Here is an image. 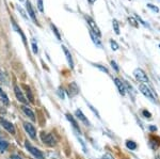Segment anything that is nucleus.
Masks as SVG:
<instances>
[{
    "instance_id": "obj_1",
    "label": "nucleus",
    "mask_w": 160,
    "mask_h": 159,
    "mask_svg": "<svg viewBox=\"0 0 160 159\" xmlns=\"http://www.w3.org/2000/svg\"><path fill=\"white\" fill-rule=\"evenodd\" d=\"M41 139L46 145L48 147H55L57 144V140L56 138L53 137V135L51 134H45V132H42V136H41Z\"/></svg>"
},
{
    "instance_id": "obj_2",
    "label": "nucleus",
    "mask_w": 160,
    "mask_h": 159,
    "mask_svg": "<svg viewBox=\"0 0 160 159\" xmlns=\"http://www.w3.org/2000/svg\"><path fill=\"white\" fill-rule=\"evenodd\" d=\"M133 75H135L137 80L140 81V82H142V83H148L149 82V79H148V75H146V74L144 73L141 68H136L135 72H133Z\"/></svg>"
},
{
    "instance_id": "obj_3",
    "label": "nucleus",
    "mask_w": 160,
    "mask_h": 159,
    "mask_svg": "<svg viewBox=\"0 0 160 159\" xmlns=\"http://www.w3.org/2000/svg\"><path fill=\"white\" fill-rule=\"evenodd\" d=\"M139 89H140L141 93L143 94V95L145 96V97H148V98L149 99V101H152L153 102H156V98H155V96H154L153 92L151 91V89L148 88V86H145V84L141 83L140 86H139Z\"/></svg>"
},
{
    "instance_id": "obj_4",
    "label": "nucleus",
    "mask_w": 160,
    "mask_h": 159,
    "mask_svg": "<svg viewBox=\"0 0 160 159\" xmlns=\"http://www.w3.org/2000/svg\"><path fill=\"white\" fill-rule=\"evenodd\" d=\"M25 145H26V148H27L29 152L32 154L33 156H34L37 159H44V155H43V153L41 152L38 148L37 147H32V145L30 144L28 141H26V143H25Z\"/></svg>"
},
{
    "instance_id": "obj_5",
    "label": "nucleus",
    "mask_w": 160,
    "mask_h": 159,
    "mask_svg": "<svg viewBox=\"0 0 160 159\" xmlns=\"http://www.w3.org/2000/svg\"><path fill=\"white\" fill-rule=\"evenodd\" d=\"M24 128L26 132H28V135H29L33 140L37 139V130H35L34 126H33L31 123H24Z\"/></svg>"
},
{
    "instance_id": "obj_6",
    "label": "nucleus",
    "mask_w": 160,
    "mask_h": 159,
    "mask_svg": "<svg viewBox=\"0 0 160 159\" xmlns=\"http://www.w3.org/2000/svg\"><path fill=\"white\" fill-rule=\"evenodd\" d=\"M0 124L2 125V127H3L8 132H10V134H12V135H15V127L12 123L8 122L3 119H0Z\"/></svg>"
},
{
    "instance_id": "obj_7",
    "label": "nucleus",
    "mask_w": 160,
    "mask_h": 159,
    "mask_svg": "<svg viewBox=\"0 0 160 159\" xmlns=\"http://www.w3.org/2000/svg\"><path fill=\"white\" fill-rule=\"evenodd\" d=\"M14 93H15V96H16V98L18 99V102H22V104H28V99H26V97L24 96V94H22V90L19 89L18 86H14Z\"/></svg>"
},
{
    "instance_id": "obj_8",
    "label": "nucleus",
    "mask_w": 160,
    "mask_h": 159,
    "mask_svg": "<svg viewBox=\"0 0 160 159\" xmlns=\"http://www.w3.org/2000/svg\"><path fill=\"white\" fill-rule=\"evenodd\" d=\"M86 19H87V22H88V24L90 25V27H91V31L92 32H94L95 34L97 35V37H100V31H99V29H98V27H97L96 26V22H94V20H93L91 17L90 16H86Z\"/></svg>"
},
{
    "instance_id": "obj_9",
    "label": "nucleus",
    "mask_w": 160,
    "mask_h": 159,
    "mask_svg": "<svg viewBox=\"0 0 160 159\" xmlns=\"http://www.w3.org/2000/svg\"><path fill=\"white\" fill-rule=\"evenodd\" d=\"M22 112H24V113L27 115V117H29V119L31 120V121H33V122L35 121L34 113H33V111L29 108V107H27V106H25V105H22Z\"/></svg>"
},
{
    "instance_id": "obj_10",
    "label": "nucleus",
    "mask_w": 160,
    "mask_h": 159,
    "mask_svg": "<svg viewBox=\"0 0 160 159\" xmlns=\"http://www.w3.org/2000/svg\"><path fill=\"white\" fill-rule=\"evenodd\" d=\"M62 49H63L64 53H65L66 60H68V64H69V66H71V68H73V67H74V62H73V58H72L71 52H69V51L68 50V48H66L65 46H62Z\"/></svg>"
},
{
    "instance_id": "obj_11",
    "label": "nucleus",
    "mask_w": 160,
    "mask_h": 159,
    "mask_svg": "<svg viewBox=\"0 0 160 159\" xmlns=\"http://www.w3.org/2000/svg\"><path fill=\"white\" fill-rule=\"evenodd\" d=\"M114 82H115V86L118 87V92H120V93L122 94V95H125L126 89H125V86H124V83L118 78H114Z\"/></svg>"
},
{
    "instance_id": "obj_12",
    "label": "nucleus",
    "mask_w": 160,
    "mask_h": 159,
    "mask_svg": "<svg viewBox=\"0 0 160 159\" xmlns=\"http://www.w3.org/2000/svg\"><path fill=\"white\" fill-rule=\"evenodd\" d=\"M76 117H78V119L81 121L82 123H84V124L87 125V126H90V122H89V120L87 119L86 117H84V114L82 113V111L81 110H76Z\"/></svg>"
},
{
    "instance_id": "obj_13",
    "label": "nucleus",
    "mask_w": 160,
    "mask_h": 159,
    "mask_svg": "<svg viewBox=\"0 0 160 159\" xmlns=\"http://www.w3.org/2000/svg\"><path fill=\"white\" fill-rule=\"evenodd\" d=\"M27 10H28V14L30 15V17L32 18L33 22H34V24H38V19H37V17H35L34 11H33L32 6H31V3L29 1H27Z\"/></svg>"
},
{
    "instance_id": "obj_14",
    "label": "nucleus",
    "mask_w": 160,
    "mask_h": 159,
    "mask_svg": "<svg viewBox=\"0 0 160 159\" xmlns=\"http://www.w3.org/2000/svg\"><path fill=\"white\" fill-rule=\"evenodd\" d=\"M9 147V142L6 140H3L0 136V153H3L7 151V148Z\"/></svg>"
},
{
    "instance_id": "obj_15",
    "label": "nucleus",
    "mask_w": 160,
    "mask_h": 159,
    "mask_svg": "<svg viewBox=\"0 0 160 159\" xmlns=\"http://www.w3.org/2000/svg\"><path fill=\"white\" fill-rule=\"evenodd\" d=\"M22 87H24L25 90H26V95H27V98L29 99V102H34V97H33V94H32V92H31L30 88L27 86H22Z\"/></svg>"
},
{
    "instance_id": "obj_16",
    "label": "nucleus",
    "mask_w": 160,
    "mask_h": 159,
    "mask_svg": "<svg viewBox=\"0 0 160 159\" xmlns=\"http://www.w3.org/2000/svg\"><path fill=\"white\" fill-rule=\"evenodd\" d=\"M90 35H91V37H92L93 42H94V44H96V46H98V47L102 48V43H100L98 37H97V35L95 34L94 32H92V31H90Z\"/></svg>"
},
{
    "instance_id": "obj_17",
    "label": "nucleus",
    "mask_w": 160,
    "mask_h": 159,
    "mask_svg": "<svg viewBox=\"0 0 160 159\" xmlns=\"http://www.w3.org/2000/svg\"><path fill=\"white\" fill-rule=\"evenodd\" d=\"M66 117H68V121L71 122L72 124H73V127H74V128H76V129L80 132V128H79V126H78V124H77V122L75 121V119L73 117V115H71L69 113H68V114H66Z\"/></svg>"
},
{
    "instance_id": "obj_18",
    "label": "nucleus",
    "mask_w": 160,
    "mask_h": 159,
    "mask_svg": "<svg viewBox=\"0 0 160 159\" xmlns=\"http://www.w3.org/2000/svg\"><path fill=\"white\" fill-rule=\"evenodd\" d=\"M71 92H73V93L71 94L72 96L73 95H76L77 93H78V88H77V84L73 82V83H71V86H69V93Z\"/></svg>"
},
{
    "instance_id": "obj_19",
    "label": "nucleus",
    "mask_w": 160,
    "mask_h": 159,
    "mask_svg": "<svg viewBox=\"0 0 160 159\" xmlns=\"http://www.w3.org/2000/svg\"><path fill=\"white\" fill-rule=\"evenodd\" d=\"M126 147L129 148V150L133 151V150H136V148H137V144L133 142V141H127V142H126Z\"/></svg>"
},
{
    "instance_id": "obj_20",
    "label": "nucleus",
    "mask_w": 160,
    "mask_h": 159,
    "mask_svg": "<svg viewBox=\"0 0 160 159\" xmlns=\"http://www.w3.org/2000/svg\"><path fill=\"white\" fill-rule=\"evenodd\" d=\"M0 97H1V101L3 102L4 105H9V98H8V96L6 95V93H3V92H1L0 93Z\"/></svg>"
},
{
    "instance_id": "obj_21",
    "label": "nucleus",
    "mask_w": 160,
    "mask_h": 159,
    "mask_svg": "<svg viewBox=\"0 0 160 159\" xmlns=\"http://www.w3.org/2000/svg\"><path fill=\"white\" fill-rule=\"evenodd\" d=\"M13 27H14L15 29H16V31L18 32L20 35H22V41H24V43H25V44H26V37H25V35L22 34V30H20V28H18V27H17V25L15 24V22H13Z\"/></svg>"
},
{
    "instance_id": "obj_22",
    "label": "nucleus",
    "mask_w": 160,
    "mask_h": 159,
    "mask_svg": "<svg viewBox=\"0 0 160 159\" xmlns=\"http://www.w3.org/2000/svg\"><path fill=\"white\" fill-rule=\"evenodd\" d=\"M50 28H51V29H52V31L55 32V34H56L57 38H58V40L60 41V40H61V37H60V34H59V32H58V30H57V28H56L55 26H53L52 24L50 25Z\"/></svg>"
},
{
    "instance_id": "obj_23",
    "label": "nucleus",
    "mask_w": 160,
    "mask_h": 159,
    "mask_svg": "<svg viewBox=\"0 0 160 159\" xmlns=\"http://www.w3.org/2000/svg\"><path fill=\"white\" fill-rule=\"evenodd\" d=\"M113 28H114V31L117 34H118L120 33V28H118V22L117 20H113Z\"/></svg>"
},
{
    "instance_id": "obj_24",
    "label": "nucleus",
    "mask_w": 160,
    "mask_h": 159,
    "mask_svg": "<svg viewBox=\"0 0 160 159\" xmlns=\"http://www.w3.org/2000/svg\"><path fill=\"white\" fill-rule=\"evenodd\" d=\"M38 7L41 12H44V7H43V0H38Z\"/></svg>"
},
{
    "instance_id": "obj_25",
    "label": "nucleus",
    "mask_w": 160,
    "mask_h": 159,
    "mask_svg": "<svg viewBox=\"0 0 160 159\" xmlns=\"http://www.w3.org/2000/svg\"><path fill=\"white\" fill-rule=\"evenodd\" d=\"M95 66L96 67H98L100 71H102L104 73H106V74H108V70L106 67H104V66H102V65H99V64H95Z\"/></svg>"
},
{
    "instance_id": "obj_26",
    "label": "nucleus",
    "mask_w": 160,
    "mask_h": 159,
    "mask_svg": "<svg viewBox=\"0 0 160 159\" xmlns=\"http://www.w3.org/2000/svg\"><path fill=\"white\" fill-rule=\"evenodd\" d=\"M110 44H111V47H112V49H113V50H117L118 48V45L114 42V41H111Z\"/></svg>"
},
{
    "instance_id": "obj_27",
    "label": "nucleus",
    "mask_w": 160,
    "mask_h": 159,
    "mask_svg": "<svg viewBox=\"0 0 160 159\" xmlns=\"http://www.w3.org/2000/svg\"><path fill=\"white\" fill-rule=\"evenodd\" d=\"M148 7H149V9L153 10V11H155V12H158V11H159L158 7H154L153 4H151V3H148Z\"/></svg>"
},
{
    "instance_id": "obj_28",
    "label": "nucleus",
    "mask_w": 160,
    "mask_h": 159,
    "mask_svg": "<svg viewBox=\"0 0 160 159\" xmlns=\"http://www.w3.org/2000/svg\"><path fill=\"white\" fill-rule=\"evenodd\" d=\"M32 48H33V52H34V53H38V45L35 44L34 42L32 43Z\"/></svg>"
},
{
    "instance_id": "obj_29",
    "label": "nucleus",
    "mask_w": 160,
    "mask_h": 159,
    "mask_svg": "<svg viewBox=\"0 0 160 159\" xmlns=\"http://www.w3.org/2000/svg\"><path fill=\"white\" fill-rule=\"evenodd\" d=\"M111 65H112V67H114V70L118 72V65H117V63L114 62V61H111Z\"/></svg>"
},
{
    "instance_id": "obj_30",
    "label": "nucleus",
    "mask_w": 160,
    "mask_h": 159,
    "mask_svg": "<svg viewBox=\"0 0 160 159\" xmlns=\"http://www.w3.org/2000/svg\"><path fill=\"white\" fill-rule=\"evenodd\" d=\"M18 11L20 12V14L22 15V17H25V18H27V16H26V14H25V12H24V10L22 9V7H18Z\"/></svg>"
},
{
    "instance_id": "obj_31",
    "label": "nucleus",
    "mask_w": 160,
    "mask_h": 159,
    "mask_svg": "<svg viewBox=\"0 0 160 159\" xmlns=\"http://www.w3.org/2000/svg\"><path fill=\"white\" fill-rule=\"evenodd\" d=\"M10 159H22V158L18 155H12L11 157H10Z\"/></svg>"
},
{
    "instance_id": "obj_32",
    "label": "nucleus",
    "mask_w": 160,
    "mask_h": 159,
    "mask_svg": "<svg viewBox=\"0 0 160 159\" xmlns=\"http://www.w3.org/2000/svg\"><path fill=\"white\" fill-rule=\"evenodd\" d=\"M143 114L145 115V117H151V113L146 111V110H144V111H143Z\"/></svg>"
},
{
    "instance_id": "obj_33",
    "label": "nucleus",
    "mask_w": 160,
    "mask_h": 159,
    "mask_svg": "<svg viewBox=\"0 0 160 159\" xmlns=\"http://www.w3.org/2000/svg\"><path fill=\"white\" fill-rule=\"evenodd\" d=\"M129 22H131V24H132V25H135V26H137V24H136V22H135V19H133V18H129Z\"/></svg>"
},
{
    "instance_id": "obj_34",
    "label": "nucleus",
    "mask_w": 160,
    "mask_h": 159,
    "mask_svg": "<svg viewBox=\"0 0 160 159\" xmlns=\"http://www.w3.org/2000/svg\"><path fill=\"white\" fill-rule=\"evenodd\" d=\"M102 159H112V158H111L109 155H106V156H104V158Z\"/></svg>"
},
{
    "instance_id": "obj_35",
    "label": "nucleus",
    "mask_w": 160,
    "mask_h": 159,
    "mask_svg": "<svg viewBox=\"0 0 160 159\" xmlns=\"http://www.w3.org/2000/svg\"><path fill=\"white\" fill-rule=\"evenodd\" d=\"M149 129H151V130H156V127H154V126H151V127H149Z\"/></svg>"
},
{
    "instance_id": "obj_36",
    "label": "nucleus",
    "mask_w": 160,
    "mask_h": 159,
    "mask_svg": "<svg viewBox=\"0 0 160 159\" xmlns=\"http://www.w3.org/2000/svg\"><path fill=\"white\" fill-rule=\"evenodd\" d=\"M89 1L91 2V3H93V2H95V1H96V0H89Z\"/></svg>"
},
{
    "instance_id": "obj_37",
    "label": "nucleus",
    "mask_w": 160,
    "mask_h": 159,
    "mask_svg": "<svg viewBox=\"0 0 160 159\" xmlns=\"http://www.w3.org/2000/svg\"><path fill=\"white\" fill-rule=\"evenodd\" d=\"M1 92H2V90H1V88H0V93H1Z\"/></svg>"
},
{
    "instance_id": "obj_38",
    "label": "nucleus",
    "mask_w": 160,
    "mask_h": 159,
    "mask_svg": "<svg viewBox=\"0 0 160 159\" xmlns=\"http://www.w3.org/2000/svg\"><path fill=\"white\" fill-rule=\"evenodd\" d=\"M19 1H22V0H19Z\"/></svg>"
},
{
    "instance_id": "obj_39",
    "label": "nucleus",
    "mask_w": 160,
    "mask_h": 159,
    "mask_svg": "<svg viewBox=\"0 0 160 159\" xmlns=\"http://www.w3.org/2000/svg\"><path fill=\"white\" fill-rule=\"evenodd\" d=\"M157 159H159V158H157Z\"/></svg>"
}]
</instances>
